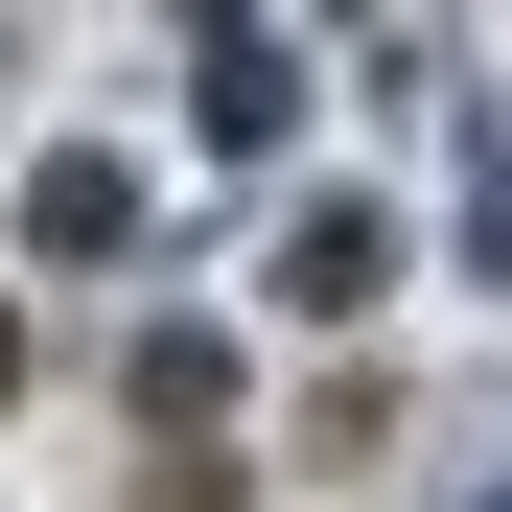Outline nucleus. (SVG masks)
<instances>
[{
  "mask_svg": "<svg viewBox=\"0 0 512 512\" xmlns=\"http://www.w3.org/2000/svg\"><path fill=\"white\" fill-rule=\"evenodd\" d=\"M373 280H396V233H373V210H303V233H280V303H303V326H350Z\"/></svg>",
  "mask_w": 512,
  "mask_h": 512,
  "instance_id": "1",
  "label": "nucleus"
},
{
  "mask_svg": "<svg viewBox=\"0 0 512 512\" xmlns=\"http://www.w3.org/2000/svg\"><path fill=\"white\" fill-rule=\"evenodd\" d=\"M24 233H47V256H117V233H140V187H117V163H47V187H24Z\"/></svg>",
  "mask_w": 512,
  "mask_h": 512,
  "instance_id": "2",
  "label": "nucleus"
},
{
  "mask_svg": "<svg viewBox=\"0 0 512 512\" xmlns=\"http://www.w3.org/2000/svg\"><path fill=\"white\" fill-rule=\"evenodd\" d=\"M0 373H24V350H0Z\"/></svg>",
  "mask_w": 512,
  "mask_h": 512,
  "instance_id": "3",
  "label": "nucleus"
}]
</instances>
